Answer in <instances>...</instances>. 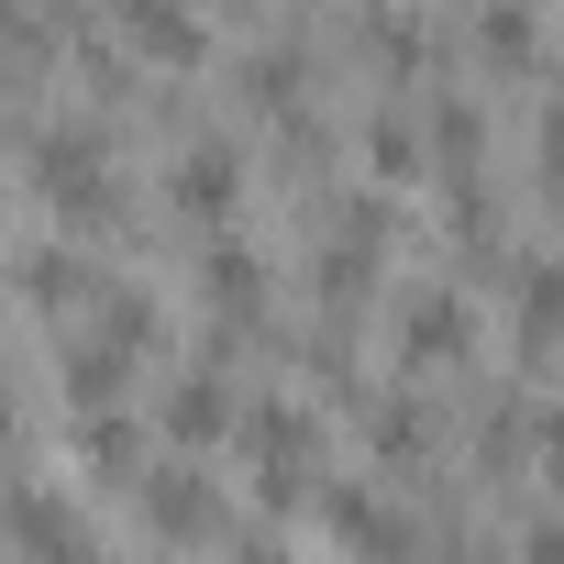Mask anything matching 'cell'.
Segmentation results:
<instances>
[{
	"instance_id": "5bb4252c",
	"label": "cell",
	"mask_w": 564,
	"mask_h": 564,
	"mask_svg": "<svg viewBox=\"0 0 564 564\" xmlns=\"http://www.w3.org/2000/svg\"><path fill=\"white\" fill-rule=\"evenodd\" d=\"M366 166H377V177H410V166H421V133H410L399 111H377V122H366Z\"/></svg>"
},
{
	"instance_id": "5b68a950",
	"label": "cell",
	"mask_w": 564,
	"mask_h": 564,
	"mask_svg": "<svg viewBox=\"0 0 564 564\" xmlns=\"http://www.w3.org/2000/svg\"><path fill=\"white\" fill-rule=\"evenodd\" d=\"M322 520H333V542H344L355 564H410V553H421L410 520H399L377 487H322Z\"/></svg>"
},
{
	"instance_id": "9a60e30c",
	"label": "cell",
	"mask_w": 564,
	"mask_h": 564,
	"mask_svg": "<svg viewBox=\"0 0 564 564\" xmlns=\"http://www.w3.org/2000/svg\"><path fill=\"white\" fill-rule=\"evenodd\" d=\"M366 56H388V67H421V56H432V34H421L410 12H377V23H366Z\"/></svg>"
},
{
	"instance_id": "52a82bcc",
	"label": "cell",
	"mask_w": 564,
	"mask_h": 564,
	"mask_svg": "<svg viewBox=\"0 0 564 564\" xmlns=\"http://www.w3.org/2000/svg\"><path fill=\"white\" fill-rule=\"evenodd\" d=\"M144 520H155L166 542H210V531H221V487L177 454V465H155V476H144Z\"/></svg>"
},
{
	"instance_id": "6da1fadb",
	"label": "cell",
	"mask_w": 564,
	"mask_h": 564,
	"mask_svg": "<svg viewBox=\"0 0 564 564\" xmlns=\"http://www.w3.org/2000/svg\"><path fill=\"white\" fill-rule=\"evenodd\" d=\"M23 177H34V199L67 210V221H111V210H122V188H111V144H100L89 111L34 122V133H23Z\"/></svg>"
},
{
	"instance_id": "3957f363",
	"label": "cell",
	"mask_w": 564,
	"mask_h": 564,
	"mask_svg": "<svg viewBox=\"0 0 564 564\" xmlns=\"http://www.w3.org/2000/svg\"><path fill=\"white\" fill-rule=\"evenodd\" d=\"M166 199H177L188 221H221V210L243 199V144H221V133H188V144L166 155Z\"/></svg>"
},
{
	"instance_id": "30bf717a",
	"label": "cell",
	"mask_w": 564,
	"mask_h": 564,
	"mask_svg": "<svg viewBox=\"0 0 564 564\" xmlns=\"http://www.w3.org/2000/svg\"><path fill=\"white\" fill-rule=\"evenodd\" d=\"M78 465H89V476H133V487L155 476V465H144V432H133L122 410H78Z\"/></svg>"
},
{
	"instance_id": "277c9868",
	"label": "cell",
	"mask_w": 564,
	"mask_h": 564,
	"mask_svg": "<svg viewBox=\"0 0 564 564\" xmlns=\"http://www.w3.org/2000/svg\"><path fill=\"white\" fill-rule=\"evenodd\" d=\"M12 564H100L89 509H67L56 487H23V498H12Z\"/></svg>"
},
{
	"instance_id": "ac0fdd59",
	"label": "cell",
	"mask_w": 564,
	"mask_h": 564,
	"mask_svg": "<svg viewBox=\"0 0 564 564\" xmlns=\"http://www.w3.org/2000/svg\"><path fill=\"white\" fill-rule=\"evenodd\" d=\"M542 476H553V487H564V399H553V410H542Z\"/></svg>"
},
{
	"instance_id": "ba28073f",
	"label": "cell",
	"mask_w": 564,
	"mask_h": 564,
	"mask_svg": "<svg viewBox=\"0 0 564 564\" xmlns=\"http://www.w3.org/2000/svg\"><path fill=\"white\" fill-rule=\"evenodd\" d=\"M111 23H122V45H144V56H166V67H188V56L210 45V23H199V12H177V0H122Z\"/></svg>"
},
{
	"instance_id": "2e32d148",
	"label": "cell",
	"mask_w": 564,
	"mask_h": 564,
	"mask_svg": "<svg viewBox=\"0 0 564 564\" xmlns=\"http://www.w3.org/2000/svg\"><path fill=\"white\" fill-rule=\"evenodd\" d=\"M377 454H388V465L421 454V399H377Z\"/></svg>"
},
{
	"instance_id": "7c38bea8",
	"label": "cell",
	"mask_w": 564,
	"mask_h": 564,
	"mask_svg": "<svg viewBox=\"0 0 564 564\" xmlns=\"http://www.w3.org/2000/svg\"><path fill=\"white\" fill-rule=\"evenodd\" d=\"M509 311H520V344L542 355V344L564 333V254H531V265H520V289H509Z\"/></svg>"
},
{
	"instance_id": "9c48e42d",
	"label": "cell",
	"mask_w": 564,
	"mask_h": 564,
	"mask_svg": "<svg viewBox=\"0 0 564 564\" xmlns=\"http://www.w3.org/2000/svg\"><path fill=\"white\" fill-rule=\"evenodd\" d=\"M221 421H232V388H221L210 366L166 388V443H177V454H199V443H221Z\"/></svg>"
},
{
	"instance_id": "7a4b0ae2",
	"label": "cell",
	"mask_w": 564,
	"mask_h": 564,
	"mask_svg": "<svg viewBox=\"0 0 564 564\" xmlns=\"http://www.w3.org/2000/svg\"><path fill=\"white\" fill-rule=\"evenodd\" d=\"M243 454H254V487L289 509L300 487H311V454H322V432H311V410L300 399H254L243 410Z\"/></svg>"
},
{
	"instance_id": "e0dca14e",
	"label": "cell",
	"mask_w": 564,
	"mask_h": 564,
	"mask_svg": "<svg viewBox=\"0 0 564 564\" xmlns=\"http://www.w3.org/2000/svg\"><path fill=\"white\" fill-rule=\"evenodd\" d=\"M542 188H553V210H564V100L542 111Z\"/></svg>"
},
{
	"instance_id": "d6986e66",
	"label": "cell",
	"mask_w": 564,
	"mask_h": 564,
	"mask_svg": "<svg viewBox=\"0 0 564 564\" xmlns=\"http://www.w3.org/2000/svg\"><path fill=\"white\" fill-rule=\"evenodd\" d=\"M520 564H564V520H542V531L520 542Z\"/></svg>"
},
{
	"instance_id": "4fadbf2b",
	"label": "cell",
	"mask_w": 564,
	"mask_h": 564,
	"mask_svg": "<svg viewBox=\"0 0 564 564\" xmlns=\"http://www.w3.org/2000/svg\"><path fill=\"white\" fill-rule=\"evenodd\" d=\"M476 56H498V67H520V56H542V12H476Z\"/></svg>"
},
{
	"instance_id": "8992f818",
	"label": "cell",
	"mask_w": 564,
	"mask_h": 564,
	"mask_svg": "<svg viewBox=\"0 0 564 564\" xmlns=\"http://www.w3.org/2000/svg\"><path fill=\"white\" fill-rule=\"evenodd\" d=\"M465 344H476V311L454 289H410L399 300V366H454Z\"/></svg>"
},
{
	"instance_id": "8fae6325",
	"label": "cell",
	"mask_w": 564,
	"mask_h": 564,
	"mask_svg": "<svg viewBox=\"0 0 564 564\" xmlns=\"http://www.w3.org/2000/svg\"><path fill=\"white\" fill-rule=\"evenodd\" d=\"M199 289H210V311H221V322H254V311H265V265H254V243H210Z\"/></svg>"
}]
</instances>
